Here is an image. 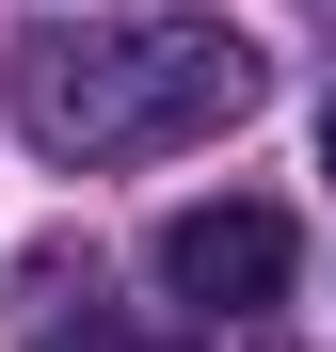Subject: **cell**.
<instances>
[{
    "mask_svg": "<svg viewBox=\"0 0 336 352\" xmlns=\"http://www.w3.org/2000/svg\"><path fill=\"white\" fill-rule=\"evenodd\" d=\"M16 129H32V160H177V144H208V129H240L256 112V48L224 32V16H48V32H16Z\"/></svg>",
    "mask_w": 336,
    "mask_h": 352,
    "instance_id": "cell-1",
    "label": "cell"
},
{
    "mask_svg": "<svg viewBox=\"0 0 336 352\" xmlns=\"http://www.w3.org/2000/svg\"><path fill=\"white\" fill-rule=\"evenodd\" d=\"M289 272H304V224L272 208V192H208L160 224V288L208 320H256V305H289Z\"/></svg>",
    "mask_w": 336,
    "mask_h": 352,
    "instance_id": "cell-2",
    "label": "cell"
},
{
    "mask_svg": "<svg viewBox=\"0 0 336 352\" xmlns=\"http://www.w3.org/2000/svg\"><path fill=\"white\" fill-rule=\"evenodd\" d=\"M32 336L48 352H160L128 305H96V272H65V256H32Z\"/></svg>",
    "mask_w": 336,
    "mask_h": 352,
    "instance_id": "cell-3",
    "label": "cell"
},
{
    "mask_svg": "<svg viewBox=\"0 0 336 352\" xmlns=\"http://www.w3.org/2000/svg\"><path fill=\"white\" fill-rule=\"evenodd\" d=\"M320 176H336V96H320Z\"/></svg>",
    "mask_w": 336,
    "mask_h": 352,
    "instance_id": "cell-4",
    "label": "cell"
}]
</instances>
